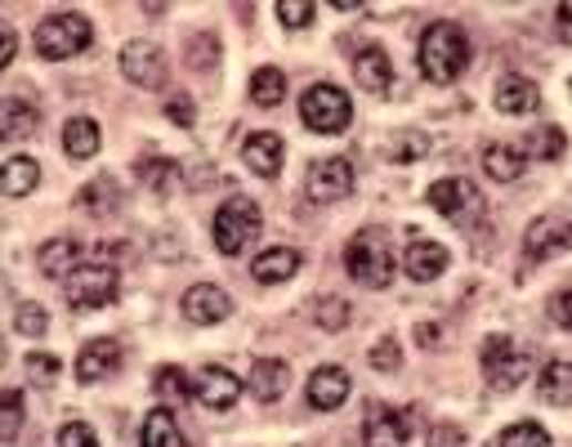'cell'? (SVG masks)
Returning a JSON list of instances; mask_svg holds the SVG:
<instances>
[{"label": "cell", "mask_w": 572, "mask_h": 447, "mask_svg": "<svg viewBox=\"0 0 572 447\" xmlns=\"http://www.w3.org/2000/svg\"><path fill=\"white\" fill-rule=\"evenodd\" d=\"M420 72L434 85H451L470 67V37L456 28V23H429L420 37Z\"/></svg>", "instance_id": "obj_1"}, {"label": "cell", "mask_w": 572, "mask_h": 447, "mask_svg": "<svg viewBox=\"0 0 572 447\" xmlns=\"http://www.w3.org/2000/svg\"><path fill=\"white\" fill-rule=\"evenodd\" d=\"M59 372H63V363H59L54 354H28V376H32L37 385H54Z\"/></svg>", "instance_id": "obj_41"}, {"label": "cell", "mask_w": 572, "mask_h": 447, "mask_svg": "<svg viewBox=\"0 0 572 447\" xmlns=\"http://www.w3.org/2000/svg\"><path fill=\"white\" fill-rule=\"evenodd\" d=\"M425 153H429V135H420V131H398V135L389 139V148H385V157L398 162V166L420 162Z\"/></svg>", "instance_id": "obj_33"}, {"label": "cell", "mask_w": 572, "mask_h": 447, "mask_svg": "<svg viewBox=\"0 0 572 447\" xmlns=\"http://www.w3.org/2000/svg\"><path fill=\"white\" fill-rule=\"evenodd\" d=\"M304 188H309V201H318V206L340 201V197L354 193V166L345 157H322V162L309 166Z\"/></svg>", "instance_id": "obj_10"}, {"label": "cell", "mask_w": 572, "mask_h": 447, "mask_svg": "<svg viewBox=\"0 0 572 447\" xmlns=\"http://www.w3.org/2000/svg\"><path fill=\"white\" fill-rule=\"evenodd\" d=\"M193 398L201 407H210V412H228V407L242 398V381L228 372V367H201L193 376Z\"/></svg>", "instance_id": "obj_11"}, {"label": "cell", "mask_w": 572, "mask_h": 447, "mask_svg": "<svg viewBox=\"0 0 572 447\" xmlns=\"http://www.w3.org/2000/svg\"><path fill=\"white\" fill-rule=\"evenodd\" d=\"M37 107L28 98H0V144H19L37 135Z\"/></svg>", "instance_id": "obj_20"}, {"label": "cell", "mask_w": 572, "mask_h": 447, "mask_svg": "<svg viewBox=\"0 0 572 447\" xmlns=\"http://www.w3.org/2000/svg\"><path fill=\"white\" fill-rule=\"evenodd\" d=\"M282 94H287V76H282V67H260V72L251 76V103H260V107H278V103H282Z\"/></svg>", "instance_id": "obj_32"}, {"label": "cell", "mask_w": 572, "mask_h": 447, "mask_svg": "<svg viewBox=\"0 0 572 447\" xmlns=\"http://www.w3.org/2000/svg\"><path fill=\"white\" fill-rule=\"evenodd\" d=\"M37 54L41 59H50V63H63V59H72V54H81L90 41H94V28H90V19L85 14H50L41 28H37Z\"/></svg>", "instance_id": "obj_5"}, {"label": "cell", "mask_w": 572, "mask_h": 447, "mask_svg": "<svg viewBox=\"0 0 572 447\" xmlns=\"http://www.w3.org/2000/svg\"><path fill=\"white\" fill-rule=\"evenodd\" d=\"M117 291H122V273L112 264H76L63 278V295L72 309H103L117 300Z\"/></svg>", "instance_id": "obj_6"}, {"label": "cell", "mask_w": 572, "mask_h": 447, "mask_svg": "<svg viewBox=\"0 0 572 447\" xmlns=\"http://www.w3.org/2000/svg\"><path fill=\"white\" fill-rule=\"evenodd\" d=\"M416 335H420V345L429 350V345H438V326H429V322H420L416 326Z\"/></svg>", "instance_id": "obj_50"}, {"label": "cell", "mask_w": 572, "mask_h": 447, "mask_svg": "<svg viewBox=\"0 0 572 447\" xmlns=\"http://www.w3.org/2000/svg\"><path fill=\"white\" fill-rule=\"evenodd\" d=\"M76 260H81V247H76L72 238H50V242L37 251V269H41L45 278H67V273L76 269Z\"/></svg>", "instance_id": "obj_28"}, {"label": "cell", "mask_w": 572, "mask_h": 447, "mask_svg": "<svg viewBox=\"0 0 572 447\" xmlns=\"http://www.w3.org/2000/svg\"><path fill=\"white\" fill-rule=\"evenodd\" d=\"M260 206L251 197H228L219 210H215V224H210V233H215V251L219 256H242L251 247V238L260 233Z\"/></svg>", "instance_id": "obj_4"}, {"label": "cell", "mask_w": 572, "mask_h": 447, "mask_svg": "<svg viewBox=\"0 0 572 447\" xmlns=\"http://www.w3.org/2000/svg\"><path fill=\"white\" fill-rule=\"evenodd\" d=\"M139 447H184V429H179V420H175V412H170V407L148 412Z\"/></svg>", "instance_id": "obj_29"}, {"label": "cell", "mask_w": 572, "mask_h": 447, "mask_svg": "<svg viewBox=\"0 0 572 447\" xmlns=\"http://www.w3.org/2000/svg\"><path fill=\"white\" fill-rule=\"evenodd\" d=\"M313 318H318V326L340 331V326L350 322V304H345V300H335V295H326V300H318V304H313Z\"/></svg>", "instance_id": "obj_37"}, {"label": "cell", "mask_w": 572, "mask_h": 447, "mask_svg": "<svg viewBox=\"0 0 572 447\" xmlns=\"http://www.w3.org/2000/svg\"><path fill=\"white\" fill-rule=\"evenodd\" d=\"M59 447H98V434L85 425V420H67L59 429Z\"/></svg>", "instance_id": "obj_42"}, {"label": "cell", "mask_w": 572, "mask_h": 447, "mask_svg": "<svg viewBox=\"0 0 572 447\" xmlns=\"http://www.w3.org/2000/svg\"><path fill=\"white\" fill-rule=\"evenodd\" d=\"M166 117H170L175 126H184V131H188V126L197 122V112H193V98H188V94H170V98H166Z\"/></svg>", "instance_id": "obj_43"}, {"label": "cell", "mask_w": 572, "mask_h": 447, "mask_svg": "<svg viewBox=\"0 0 572 447\" xmlns=\"http://www.w3.org/2000/svg\"><path fill=\"white\" fill-rule=\"evenodd\" d=\"M354 76H358L363 90L385 94V90L394 85V63H389V54H385L381 45H367V50H358V59H354Z\"/></svg>", "instance_id": "obj_21"}, {"label": "cell", "mask_w": 572, "mask_h": 447, "mask_svg": "<svg viewBox=\"0 0 572 447\" xmlns=\"http://www.w3.org/2000/svg\"><path fill=\"white\" fill-rule=\"evenodd\" d=\"M447 247L443 242H429V238H416L412 247H407V256H403V269H407V278L412 282H434L443 269H447Z\"/></svg>", "instance_id": "obj_17"}, {"label": "cell", "mask_w": 572, "mask_h": 447, "mask_svg": "<svg viewBox=\"0 0 572 447\" xmlns=\"http://www.w3.org/2000/svg\"><path fill=\"white\" fill-rule=\"evenodd\" d=\"M98 144H103V135H98V122H94V117H72V122L63 126V153H67L72 162L94 157Z\"/></svg>", "instance_id": "obj_27"}, {"label": "cell", "mask_w": 572, "mask_h": 447, "mask_svg": "<svg viewBox=\"0 0 572 447\" xmlns=\"http://www.w3.org/2000/svg\"><path fill=\"white\" fill-rule=\"evenodd\" d=\"M14 326H19L23 335H45V326H50V313H45L41 304H19V313H14Z\"/></svg>", "instance_id": "obj_40"}, {"label": "cell", "mask_w": 572, "mask_h": 447, "mask_svg": "<svg viewBox=\"0 0 572 447\" xmlns=\"http://www.w3.org/2000/svg\"><path fill=\"white\" fill-rule=\"evenodd\" d=\"M179 309H184V318H188V322H197V326H215V322H223L228 313H233V300H228V291H223V287L197 282V287H188V291H184Z\"/></svg>", "instance_id": "obj_13"}, {"label": "cell", "mask_w": 572, "mask_h": 447, "mask_svg": "<svg viewBox=\"0 0 572 447\" xmlns=\"http://www.w3.org/2000/svg\"><path fill=\"white\" fill-rule=\"evenodd\" d=\"M153 389H157V398H166V403L193 398V381H188V372H179V367H157Z\"/></svg>", "instance_id": "obj_35"}, {"label": "cell", "mask_w": 572, "mask_h": 447, "mask_svg": "<svg viewBox=\"0 0 572 447\" xmlns=\"http://www.w3.org/2000/svg\"><path fill=\"white\" fill-rule=\"evenodd\" d=\"M14 54H19V37H14V28H10V23H0V72H6V67L14 63Z\"/></svg>", "instance_id": "obj_48"}, {"label": "cell", "mask_w": 572, "mask_h": 447, "mask_svg": "<svg viewBox=\"0 0 572 447\" xmlns=\"http://www.w3.org/2000/svg\"><path fill=\"white\" fill-rule=\"evenodd\" d=\"M501 447H550V434L537 420H519L501 434Z\"/></svg>", "instance_id": "obj_36"}, {"label": "cell", "mask_w": 572, "mask_h": 447, "mask_svg": "<svg viewBox=\"0 0 572 447\" xmlns=\"http://www.w3.org/2000/svg\"><path fill=\"white\" fill-rule=\"evenodd\" d=\"M429 206L438 215H447L451 224H475L483 215V197H479V184L475 179H461V175H451V179H438L429 184Z\"/></svg>", "instance_id": "obj_8"}, {"label": "cell", "mask_w": 572, "mask_h": 447, "mask_svg": "<svg viewBox=\"0 0 572 447\" xmlns=\"http://www.w3.org/2000/svg\"><path fill=\"white\" fill-rule=\"evenodd\" d=\"M429 447H466V434L456 429V425H434V434H429Z\"/></svg>", "instance_id": "obj_46"}, {"label": "cell", "mask_w": 572, "mask_h": 447, "mask_svg": "<svg viewBox=\"0 0 572 447\" xmlns=\"http://www.w3.org/2000/svg\"><path fill=\"white\" fill-rule=\"evenodd\" d=\"M0 363H6V345H0Z\"/></svg>", "instance_id": "obj_51"}, {"label": "cell", "mask_w": 572, "mask_h": 447, "mask_svg": "<svg viewBox=\"0 0 572 447\" xmlns=\"http://www.w3.org/2000/svg\"><path fill=\"white\" fill-rule=\"evenodd\" d=\"M492 98H497V107L506 112V117H528V112L541 107V90L528 76H501Z\"/></svg>", "instance_id": "obj_18"}, {"label": "cell", "mask_w": 572, "mask_h": 447, "mask_svg": "<svg viewBox=\"0 0 572 447\" xmlns=\"http://www.w3.org/2000/svg\"><path fill=\"white\" fill-rule=\"evenodd\" d=\"M345 269H350V278H354L358 287H367V291L389 287V282H394V251H389L385 233H381V229L354 233L350 247H345Z\"/></svg>", "instance_id": "obj_2"}, {"label": "cell", "mask_w": 572, "mask_h": 447, "mask_svg": "<svg viewBox=\"0 0 572 447\" xmlns=\"http://www.w3.org/2000/svg\"><path fill=\"white\" fill-rule=\"evenodd\" d=\"M295 269H300V251H291V247H273V251L256 256L251 278H256V282H264V287H273V282H291V278H295Z\"/></svg>", "instance_id": "obj_23"}, {"label": "cell", "mask_w": 572, "mask_h": 447, "mask_svg": "<svg viewBox=\"0 0 572 447\" xmlns=\"http://www.w3.org/2000/svg\"><path fill=\"white\" fill-rule=\"evenodd\" d=\"M23 434V394L0 389V443H14Z\"/></svg>", "instance_id": "obj_34"}, {"label": "cell", "mask_w": 572, "mask_h": 447, "mask_svg": "<svg viewBox=\"0 0 572 447\" xmlns=\"http://www.w3.org/2000/svg\"><path fill=\"white\" fill-rule=\"evenodd\" d=\"M554 32H559V41H572V0H563L554 10Z\"/></svg>", "instance_id": "obj_49"}, {"label": "cell", "mask_w": 572, "mask_h": 447, "mask_svg": "<svg viewBox=\"0 0 572 447\" xmlns=\"http://www.w3.org/2000/svg\"><path fill=\"white\" fill-rule=\"evenodd\" d=\"M528 372H532V354L528 350H519L510 335H488V341H483V381L492 389H501V394L519 389Z\"/></svg>", "instance_id": "obj_7"}, {"label": "cell", "mask_w": 572, "mask_h": 447, "mask_svg": "<svg viewBox=\"0 0 572 447\" xmlns=\"http://www.w3.org/2000/svg\"><path fill=\"white\" fill-rule=\"evenodd\" d=\"M139 179H144V184H153L157 193H166V188H170V179H175V162H162V157L139 162Z\"/></svg>", "instance_id": "obj_39"}, {"label": "cell", "mask_w": 572, "mask_h": 447, "mask_svg": "<svg viewBox=\"0 0 572 447\" xmlns=\"http://www.w3.org/2000/svg\"><path fill=\"white\" fill-rule=\"evenodd\" d=\"M215 59H219L215 37H193V67H210Z\"/></svg>", "instance_id": "obj_45"}, {"label": "cell", "mask_w": 572, "mask_h": 447, "mask_svg": "<svg viewBox=\"0 0 572 447\" xmlns=\"http://www.w3.org/2000/svg\"><path fill=\"white\" fill-rule=\"evenodd\" d=\"M37 184H41L37 157H10L0 166V193L6 197H28V193H37Z\"/></svg>", "instance_id": "obj_26"}, {"label": "cell", "mask_w": 572, "mask_h": 447, "mask_svg": "<svg viewBox=\"0 0 572 447\" xmlns=\"http://www.w3.org/2000/svg\"><path fill=\"white\" fill-rule=\"evenodd\" d=\"M122 72H126L131 85L157 90V85H166V54L153 41H131L122 50Z\"/></svg>", "instance_id": "obj_12"}, {"label": "cell", "mask_w": 572, "mask_h": 447, "mask_svg": "<svg viewBox=\"0 0 572 447\" xmlns=\"http://www.w3.org/2000/svg\"><path fill=\"white\" fill-rule=\"evenodd\" d=\"M559 251H572V219L563 215H541L528 224V233H523V260L528 264H545L554 260Z\"/></svg>", "instance_id": "obj_9"}, {"label": "cell", "mask_w": 572, "mask_h": 447, "mask_svg": "<svg viewBox=\"0 0 572 447\" xmlns=\"http://www.w3.org/2000/svg\"><path fill=\"white\" fill-rule=\"evenodd\" d=\"M407 434H412V416L398 412V407H385V403H376L363 420V443L367 447H403Z\"/></svg>", "instance_id": "obj_14"}, {"label": "cell", "mask_w": 572, "mask_h": 447, "mask_svg": "<svg viewBox=\"0 0 572 447\" xmlns=\"http://www.w3.org/2000/svg\"><path fill=\"white\" fill-rule=\"evenodd\" d=\"M568 148L563 131L559 126H537L528 139H523V157H537V162H559Z\"/></svg>", "instance_id": "obj_31"}, {"label": "cell", "mask_w": 572, "mask_h": 447, "mask_svg": "<svg viewBox=\"0 0 572 447\" xmlns=\"http://www.w3.org/2000/svg\"><path fill=\"white\" fill-rule=\"evenodd\" d=\"M117 367H122V345L107 341V335H98V341H90V345L76 354V381H85V385L112 376Z\"/></svg>", "instance_id": "obj_15"}, {"label": "cell", "mask_w": 572, "mask_h": 447, "mask_svg": "<svg viewBox=\"0 0 572 447\" xmlns=\"http://www.w3.org/2000/svg\"><path fill=\"white\" fill-rule=\"evenodd\" d=\"M300 122L309 131H318V135H340V131H350V122H354V103L340 85L318 81V85H309L300 94Z\"/></svg>", "instance_id": "obj_3"}, {"label": "cell", "mask_w": 572, "mask_h": 447, "mask_svg": "<svg viewBox=\"0 0 572 447\" xmlns=\"http://www.w3.org/2000/svg\"><path fill=\"white\" fill-rule=\"evenodd\" d=\"M313 0H278V19L287 23V28H309L313 23Z\"/></svg>", "instance_id": "obj_38"}, {"label": "cell", "mask_w": 572, "mask_h": 447, "mask_svg": "<svg viewBox=\"0 0 572 447\" xmlns=\"http://www.w3.org/2000/svg\"><path fill=\"white\" fill-rule=\"evenodd\" d=\"M287 385H291V367H287L282 358H260V363L251 367V394H256L260 403H278V398L287 394Z\"/></svg>", "instance_id": "obj_22"}, {"label": "cell", "mask_w": 572, "mask_h": 447, "mask_svg": "<svg viewBox=\"0 0 572 447\" xmlns=\"http://www.w3.org/2000/svg\"><path fill=\"white\" fill-rule=\"evenodd\" d=\"M282 157H287V148H282V139H278L273 131H260V135H251V139L242 144V162H247L260 179H273V175L282 170Z\"/></svg>", "instance_id": "obj_19"}, {"label": "cell", "mask_w": 572, "mask_h": 447, "mask_svg": "<svg viewBox=\"0 0 572 447\" xmlns=\"http://www.w3.org/2000/svg\"><path fill=\"white\" fill-rule=\"evenodd\" d=\"M537 394H541L550 407H568V403H572V358L545 363V372L537 376Z\"/></svg>", "instance_id": "obj_24"}, {"label": "cell", "mask_w": 572, "mask_h": 447, "mask_svg": "<svg viewBox=\"0 0 572 447\" xmlns=\"http://www.w3.org/2000/svg\"><path fill=\"white\" fill-rule=\"evenodd\" d=\"M550 318H554L559 326H568V331H572V287H568V291H559V295L550 300Z\"/></svg>", "instance_id": "obj_47"}, {"label": "cell", "mask_w": 572, "mask_h": 447, "mask_svg": "<svg viewBox=\"0 0 572 447\" xmlns=\"http://www.w3.org/2000/svg\"><path fill=\"white\" fill-rule=\"evenodd\" d=\"M483 170H488L492 179H501V184H514V179L523 175V153H519L514 144H488Z\"/></svg>", "instance_id": "obj_30"}, {"label": "cell", "mask_w": 572, "mask_h": 447, "mask_svg": "<svg viewBox=\"0 0 572 447\" xmlns=\"http://www.w3.org/2000/svg\"><path fill=\"white\" fill-rule=\"evenodd\" d=\"M76 206L85 210V215H112V210H117L122 206V188H117V179H112V175H98V179H90L81 193H76Z\"/></svg>", "instance_id": "obj_25"}, {"label": "cell", "mask_w": 572, "mask_h": 447, "mask_svg": "<svg viewBox=\"0 0 572 447\" xmlns=\"http://www.w3.org/2000/svg\"><path fill=\"white\" fill-rule=\"evenodd\" d=\"M398 363H403V354H398L394 341H381V345L372 350V367H376V372H398Z\"/></svg>", "instance_id": "obj_44"}, {"label": "cell", "mask_w": 572, "mask_h": 447, "mask_svg": "<svg viewBox=\"0 0 572 447\" xmlns=\"http://www.w3.org/2000/svg\"><path fill=\"white\" fill-rule=\"evenodd\" d=\"M350 372L345 367H318L313 376H309V407H318V412H335L340 403L350 398Z\"/></svg>", "instance_id": "obj_16"}]
</instances>
